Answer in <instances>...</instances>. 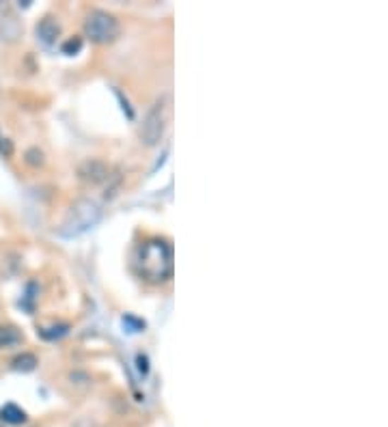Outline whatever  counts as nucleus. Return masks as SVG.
<instances>
[{
	"label": "nucleus",
	"mask_w": 388,
	"mask_h": 427,
	"mask_svg": "<svg viewBox=\"0 0 388 427\" xmlns=\"http://www.w3.org/2000/svg\"><path fill=\"white\" fill-rule=\"evenodd\" d=\"M136 270L151 283H164L172 276V248L166 240L153 238L141 244L136 255Z\"/></svg>",
	"instance_id": "nucleus-1"
},
{
	"label": "nucleus",
	"mask_w": 388,
	"mask_h": 427,
	"mask_svg": "<svg viewBox=\"0 0 388 427\" xmlns=\"http://www.w3.org/2000/svg\"><path fill=\"white\" fill-rule=\"evenodd\" d=\"M100 221H102V209L89 199H80L69 207L59 233L65 238H76V235H82L84 231H89L91 227H95Z\"/></svg>",
	"instance_id": "nucleus-2"
},
{
	"label": "nucleus",
	"mask_w": 388,
	"mask_h": 427,
	"mask_svg": "<svg viewBox=\"0 0 388 427\" xmlns=\"http://www.w3.org/2000/svg\"><path fill=\"white\" fill-rule=\"evenodd\" d=\"M84 33L95 44H112L121 33V24L112 13L95 9L84 20Z\"/></svg>",
	"instance_id": "nucleus-3"
},
{
	"label": "nucleus",
	"mask_w": 388,
	"mask_h": 427,
	"mask_svg": "<svg viewBox=\"0 0 388 427\" xmlns=\"http://www.w3.org/2000/svg\"><path fill=\"white\" fill-rule=\"evenodd\" d=\"M166 121H168V115H166V98L158 100L151 110L147 112L143 125H141V141L147 145V147H153L162 141L164 136V130H166Z\"/></svg>",
	"instance_id": "nucleus-4"
},
{
	"label": "nucleus",
	"mask_w": 388,
	"mask_h": 427,
	"mask_svg": "<svg viewBox=\"0 0 388 427\" xmlns=\"http://www.w3.org/2000/svg\"><path fill=\"white\" fill-rule=\"evenodd\" d=\"M78 175H80V180L89 182V184H102L110 177V166L104 160L89 158L78 166Z\"/></svg>",
	"instance_id": "nucleus-5"
},
{
	"label": "nucleus",
	"mask_w": 388,
	"mask_h": 427,
	"mask_svg": "<svg viewBox=\"0 0 388 427\" xmlns=\"http://www.w3.org/2000/svg\"><path fill=\"white\" fill-rule=\"evenodd\" d=\"M35 35H37V39L41 41L43 46H52V44H57V39L61 35V24L57 20H52V18H43L37 24Z\"/></svg>",
	"instance_id": "nucleus-6"
},
{
	"label": "nucleus",
	"mask_w": 388,
	"mask_h": 427,
	"mask_svg": "<svg viewBox=\"0 0 388 427\" xmlns=\"http://www.w3.org/2000/svg\"><path fill=\"white\" fill-rule=\"evenodd\" d=\"M22 341H24V337L16 326H0V350L20 346Z\"/></svg>",
	"instance_id": "nucleus-7"
},
{
	"label": "nucleus",
	"mask_w": 388,
	"mask_h": 427,
	"mask_svg": "<svg viewBox=\"0 0 388 427\" xmlns=\"http://www.w3.org/2000/svg\"><path fill=\"white\" fill-rule=\"evenodd\" d=\"M0 421H5L9 425H20L26 421V412L16 404H7V406L0 408Z\"/></svg>",
	"instance_id": "nucleus-8"
},
{
	"label": "nucleus",
	"mask_w": 388,
	"mask_h": 427,
	"mask_svg": "<svg viewBox=\"0 0 388 427\" xmlns=\"http://www.w3.org/2000/svg\"><path fill=\"white\" fill-rule=\"evenodd\" d=\"M20 33H22V24L13 16H7L3 22H0V39L13 41V39L20 37Z\"/></svg>",
	"instance_id": "nucleus-9"
},
{
	"label": "nucleus",
	"mask_w": 388,
	"mask_h": 427,
	"mask_svg": "<svg viewBox=\"0 0 388 427\" xmlns=\"http://www.w3.org/2000/svg\"><path fill=\"white\" fill-rule=\"evenodd\" d=\"M37 365H39V361H37V356L30 354V352H24V354L16 356V358L11 361V369H13V371H22V373L35 371Z\"/></svg>",
	"instance_id": "nucleus-10"
},
{
	"label": "nucleus",
	"mask_w": 388,
	"mask_h": 427,
	"mask_svg": "<svg viewBox=\"0 0 388 427\" xmlns=\"http://www.w3.org/2000/svg\"><path fill=\"white\" fill-rule=\"evenodd\" d=\"M67 332H69V326H67V324H52V326H46V328L39 330L41 339H46V341L61 339V337H65Z\"/></svg>",
	"instance_id": "nucleus-11"
},
{
	"label": "nucleus",
	"mask_w": 388,
	"mask_h": 427,
	"mask_svg": "<svg viewBox=\"0 0 388 427\" xmlns=\"http://www.w3.org/2000/svg\"><path fill=\"white\" fill-rule=\"evenodd\" d=\"M82 50V39L80 37H74V39H67L63 44V54L71 57V54H78Z\"/></svg>",
	"instance_id": "nucleus-12"
},
{
	"label": "nucleus",
	"mask_w": 388,
	"mask_h": 427,
	"mask_svg": "<svg viewBox=\"0 0 388 427\" xmlns=\"http://www.w3.org/2000/svg\"><path fill=\"white\" fill-rule=\"evenodd\" d=\"M123 326H129V332H141L145 330V322L134 317V315H125L123 317Z\"/></svg>",
	"instance_id": "nucleus-13"
},
{
	"label": "nucleus",
	"mask_w": 388,
	"mask_h": 427,
	"mask_svg": "<svg viewBox=\"0 0 388 427\" xmlns=\"http://www.w3.org/2000/svg\"><path fill=\"white\" fill-rule=\"evenodd\" d=\"M26 164H30V166H41V164H43V153H41L37 147L28 149V151H26Z\"/></svg>",
	"instance_id": "nucleus-14"
},
{
	"label": "nucleus",
	"mask_w": 388,
	"mask_h": 427,
	"mask_svg": "<svg viewBox=\"0 0 388 427\" xmlns=\"http://www.w3.org/2000/svg\"><path fill=\"white\" fill-rule=\"evenodd\" d=\"M0 153L3 156H13V143L7 139V136H3V132H0Z\"/></svg>",
	"instance_id": "nucleus-15"
},
{
	"label": "nucleus",
	"mask_w": 388,
	"mask_h": 427,
	"mask_svg": "<svg viewBox=\"0 0 388 427\" xmlns=\"http://www.w3.org/2000/svg\"><path fill=\"white\" fill-rule=\"evenodd\" d=\"M136 367H139V371H141L143 375H147V373H149V358H147L145 354H139V356H136Z\"/></svg>",
	"instance_id": "nucleus-16"
}]
</instances>
